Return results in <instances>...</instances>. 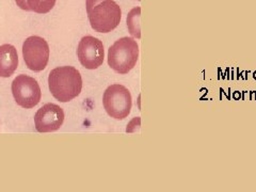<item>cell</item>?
<instances>
[{
  "label": "cell",
  "mask_w": 256,
  "mask_h": 192,
  "mask_svg": "<svg viewBox=\"0 0 256 192\" xmlns=\"http://www.w3.org/2000/svg\"><path fill=\"white\" fill-rule=\"evenodd\" d=\"M48 84L56 100L68 102L82 92V78L79 70L73 66H59L50 70Z\"/></svg>",
  "instance_id": "obj_1"
},
{
  "label": "cell",
  "mask_w": 256,
  "mask_h": 192,
  "mask_svg": "<svg viewBox=\"0 0 256 192\" xmlns=\"http://www.w3.org/2000/svg\"><path fill=\"white\" fill-rule=\"evenodd\" d=\"M86 13L91 27L100 34L114 30L122 18V10L114 0H86Z\"/></svg>",
  "instance_id": "obj_2"
},
{
  "label": "cell",
  "mask_w": 256,
  "mask_h": 192,
  "mask_svg": "<svg viewBox=\"0 0 256 192\" xmlns=\"http://www.w3.org/2000/svg\"><path fill=\"white\" fill-rule=\"evenodd\" d=\"M50 46L41 36H29L22 45V56L26 66L34 72L43 70L50 61Z\"/></svg>",
  "instance_id": "obj_6"
},
{
  "label": "cell",
  "mask_w": 256,
  "mask_h": 192,
  "mask_svg": "<svg viewBox=\"0 0 256 192\" xmlns=\"http://www.w3.org/2000/svg\"><path fill=\"white\" fill-rule=\"evenodd\" d=\"M12 93L18 106L31 109L41 100V88L34 78L28 75H18L12 82Z\"/></svg>",
  "instance_id": "obj_5"
},
{
  "label": "cell",
  "mask_w": 256,
  "mask_h": 192,
  "mask_svg": "<svg viewBox=\"0 0 256 192\" xmlns=\"http://www.w3.org/2000/svg\"><path fill=\"white\" fill-rule=\"evenodd\" d=\"M78 60L88 70L98 68L105 58V50L100 40L91 36H84L77 48Z\"/></svg>",
  "instance_id": "obj_7"
},
{
  "label": "cell",
  "mask_w": 256,
  "mask_h": 192,
  "mask_svg": "<svg viewBox=\"0 0 256 192\" xmlns=\"http://www.w3.org/2000/svg\"><path fill=\"white\" fill-rule=\"evenodd\" d=\"M139 58V45L132 38H122L111 45L108 52L109 66L121 75L134 68Z\"/></svg>",
  "instance_id": "obj_3"
},
{
  "label": "cell",
  "mask_w": 256,
  "mask_h": 192,
  "mask_svg": "<svg viewBox=\"0 0 256 192\" xmlns=\"http://www.w3.org/2000/svg\"><path fill=\"white\" fill-rule=\"evenodd\" d=\"M36 130L38 132H52L58 130L64 122L62 108L54 104H46L38 109L34 116Z\"/></svg>",
  "instance_id": "obj_8"
},
{
  "label": "cell",
  "mask_w": 256,
  "mask_h": 192,
  "mask_svg": "<svg viewBox=\"0 0 256 192\" xmlns=\"http://www.w3.org/2000/svg\"><path fill=\"white\" fill-rule=\"evenodd\" d=\"M138 2H140V0H138Z\"/></svg>",
  "instance_id": "obj_12"
},
{
  "label": "cell",
  "mask_w": 256,
  "mask_h": 192,
  "mask_svg": "<svg viewBox=\"0 0 256 192\" xmlns=\"http://www.w3.org/2000/svg\"><path fill=\"white\" fill-rule=\"evenodd\" d=\"M57 0H15L16 4L24 11L46 14L52 11Z\"/></svg>",
  "instance_id": "obj_10"
},
{
  "label": "cell",
  "mask_w": 256,
  "mask_h": 192,
  "mask_svg": "<svg viewBox=\"0 0 256 192\" xmlns=\"http://www.w3.org/2000/svg\"><path fill=\"white\" fill-rule=\"evenodd\" d=\"M18 66V54L11 44L0 46V77L8 78L14 74Z\"/></svg>",
  "instance_id": "obj_9"
},
{
  "label": "cell",
  "mask_w": 256,
  "mask_h": 192,
  "mask_svg": "<svg viewBox=\"0 0 256 192\" xmlns=\"http://www.w3.org/2000/svg\"><path fill=\"white\" fill-rule=\"evenodd\" d=\"M140 15H141V8L137 6L128 13L127 15V27L130 30V34L134 38H141V30H140Z\"/></svg>",
  "instance_id": "obj_11"
},
{
  "label": "cell",
  "mask_w": 256,
  "mask_h": 192,
  "mask_svg": "<svg viewBox=\"0 0 256 192\" xmlns=\"http://www.w3.org/2000/svg\"><path fill=\"white\" fill-rule=\"evenodd\" d=\"M102 105L109 116L116 120H124L130 114L132 106V94L122 84H111L104 93Z\"/></svg>",
  "instance_id": "obj_4"
}]
</instances>
